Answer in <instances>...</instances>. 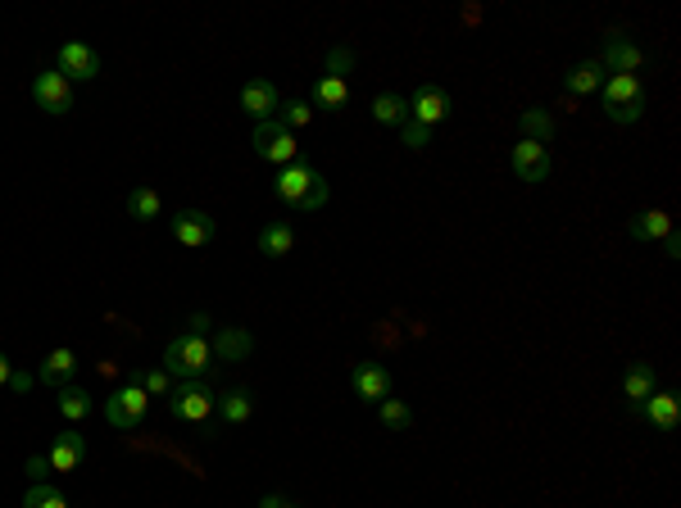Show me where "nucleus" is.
<instances>
[{
    "label": "nucleus",
    "mask_w": 681,
    "mask_h": 508,
    "mask_svg": "<svg viewBox=\"0 0 681 508\" xmlns=\"http://www.w3.org/2000/svg\"><path fill=\"white\" fill-rule=\"evenodd\" d=\"M205 327H209V318H196V323H191V332H182L178 341H168V350H164V372H168V377L200 381L218 363L214 341H209Z\"/></svg>",
    "instance_id": "obj_1"
},
{
    "label": "nucleus",
    "mask_w": 681,
    "mask_h": 508,
    "mask_svg": "<svg viewBox=\"0 0 681 508\" xmlns=\"http://www.w3.org/2000/svg\"><path fill=\"white\" fill-rule=\"evenodd\" d=\"M273 191H277V200H287L291 209H305V214L323 209L327 196H332L327 177L318 173L314 164H305V159H296V164L282 168V173H277V182H273Z\"/></svg>",
    "instance_id": "obj_2"
},
{
    "label": "nucleus",
    "mask_w": 681,
    "mask_h": 508,
    "mask_svg": "<svg viewBox=\"0 0 681 508\" xmlns=\"http://www.w3.org/2000/svg\"><path fill=\"white\" fill-rule=\"evenodd\" d=\"M218 404V391L205 386V381H173V391H168V413L178 422H205Z\"/></svg>",
    "instance_id": "obj_3"
},
{
    "label": "nucleus",
    "mask_w": 681,
    "mask_h": 508,
    "mask_svg": "<svg viewBox=\"0 0 681 508\" xmlns=\"http://www.w3.org/2000/svg\"><path fill=\"white\" fill-rule=\"evenodd\" d=\"M146 409H150V400L137 381H123L119 391H109V400H105L109 427H119V431H137L141 422H146Z\"/></svg>",
    "instance_id": "obj_4"
},
{
    "label": "nucleus",
    "mask_w": 681,
    "mask_h": 508,
    "mask_svg": "<svg viewBox=\"0 0 681 508\" xmlns=\"http://www.w3.org/2000/svg\"><path fill=\"white\" fill-rule=\"evenodd\" d=\"M255 155L259 159H268V164H277V168H287V164H296V155H300V146H296V137H291L287 127L282 123H255Z\"/></svg>",
    "instance_id": "obj_5"
},
{
    "label": "nucleus",
    "mask_w": 681,
    "mask_h": 508,
    "mask_svg": "<svg viewBox=\"0 0 681 508\" xmlns=\"http://www.w3.org/2000/svg\"><path fill=\"white\" fill-rule=\"evenodd\" d=\"M32 100H37V109H46V114H69L73 109V82L64 78L60 69H46L32 78Z\"/></svg>",
    "instance_id": "obj_6"
},
{
    "label": "nucleus",
    "mask_w": 681,
    "mask_h": 508,
    "mask_svg": "<svg viewBox=\"0 0 681 508\" xmlns=\"http://www.w3.org/2000/svg\"><path fill=\"white\" fill-rule=\"evenodd\" d=\"M350 386H355V395L364 404H382L395 395V377L386 363H355V372H350Z\"/></svg>",
    "instance_id": "obj_7"
},
{
    "label": "nucleus",
    "mask_w": 681,
    "mask_h": 508,
    "mask_svg": "<svg viewBox=\"0 0 681 508\" xmlns=\"http://www.w3.org/2000/svg\"><path fill=\"white\" fill-rule=\"evenodd\" d=\"M55 69H60L69 82H91V78H100V50L87 46V41H64Z\"/></svg>",
    "instance_id": "obj_8"
},
{
    "label": "nucleus",
    "mask_w": 681,
    "mask_h": 508,
    "mask_svg": "<svg viewBox=\"0 0 681 508\" xmlns=\"http://www.w3.org/2000/svg\"><path fill=\"white\" fill-rule=\"evenodd\" d=\"M604 96V114H613V109H627V105H650V96H645V82L636 78V73H609L600 87Z\"/></svg>",
    "instance_id": "obj_9"
},
{
    "label": "nucleus",
    "mask_w": 681,
    "mask_h": 508,
    "mask_svg": "<svg viewBox=\"0 0 681 508\" xmlns=\"http://www.w3.org/2000/svg\"><path fill=\"white\" fill-rule=\"evenodd\" d=\"M409 118H414V123H423V127L445 123V118H450V96H445L436 82H423V87L409 96Z\"/></svg>",
    "instance_id": "obj_10"
},
{
    "label": "nucleus",
    "mask_w": 681,
    "mask_h": 508,
    "mask_svg": "<svg viewBox=\"0 0 681 508\" xmlns=\"http://www.w3.org/2000/svg\"><path fill=\"white\" fill-rule=\"evenodd\" d=\"M168 227H173V236H178L182 245H191V250H205V245L214 241V232H218V223L205 214V209H182Z\"/></svg>",
    "instance_id": "obj_11"
},
{
    "label": "nucleus",
    "mask_w": 681,
    "mask_h": 508,
    "mask_svg": "<svg viewBox=\"0 0 681 508\" xmlns=\"http://www.w3.org/2000/svg\"><path fill=\"white\" fill-rule=\"evenodd\" d=\"M641 64H645V55H641L636 41H627L622 32H609V37H604V55H600L604 73H636Z\"/></svg>",
    "instance_id": "obj_12"
},
{
    "label": "nucleus",
    "mask_w": 681,
    "mask_h": 508,
    "mask_svg": "<svg viewBox=\"0 0 681 508\" xmlns=\"http://www.w3.org/2000/svg\"><path fill=\"white\" fill-rule=\"evenodd\" d=\"M82 459H87V436H78V431H60V436L46 445L50 472H73Z\"/></svg>",
    "instance_id": "obj_13"
},
{
    "label": "nucleus",
    "mask_w": 681,
    "mask_h": 508,
    "mask_svg": "<svg viewBox=\"0 0 681 508\" xmlns=\"http://www.w3.org/2000/svg\"><path fill=\"white\" fill-rule=\"evenodd\" d=\"M509 164H514V173L523 177V182H545V177H550V150L536 146V141H518V146L509 150Z\"/></svg>",
    "instance_id": "obj_14"
},
{
    "label": "nucleus",
    "mask_w": 681,
    "mask_h": 508,
    "mask_svg": "<svg viewBox=\"0 0 681 508\" xmlns=\"http://www.w3.org/2000/svg\"><path fill=\"white\" fill-rule=\"evenodd\" d=\"M277 105H282V96H277L273 82L255 78V82H246V87H241V109H246L255 123H268V118L277 114Z\"/></svg>",
    "instance_id": "obj_15"
},
{
    "label": "nucleus",
    "mask_w": 681,
    "mask_h": 508,
    "mask_svg": "<svg viewBox=\"0 0 681 508\" xmlns=\"http://www.w3.org/2000/svg\"><path fill=\"white\" fill-rule=\"evenodd\" d=\"M73 372H78V354L69 350V345H60V350H50L46 359H41V368H37V381L41 386H69L73 381Z\"/></svg>",
    "instance_id": "obj_16"
},
{
    "label": "nucleus",
    "mask_w": 681,
    "mask_h": 508,
    "mask_svg": "<svg viewBox=\"0 0 681 508\" xmlns=\"http://www.w3.org/2000/svg\"><path fill=\"white\" fill-rule=\"evenodd\" d=\"M641 418L650 422V427H659V431H677V422H681V400L672 391H654L650 400L641 404Z\"/></svg>",
    "instance_id": "obj_17"
},
{
    "label": "nucleus",
    "mask_w": 681,
    "mask_h": 508,
    "mask_svg": "<svg viewBox=\"0 0 681 508\" xmlns=\"http://www.w3.org/2000/svg\"><path fill=\"white\" fill-rule=\"evenodd\" d=\"M654 391H659V381H654V363H632L627 377H622V395L632 400V409H641Z\"/></svg>",
    "instance_id": "obj_18"
},
{
    "label": "nucleus",
    "mask_w": 681,
    "mask_h": 508,
    "mask_svg": "<svg viewBox=\"0 0 681 508\" xmlns=\"http://www.w3.org/2000/svg\"><path fill=\"white\" fill-rule=\"evenodd\" d=\"M214 341V354H218V363H237V359H246L250 350H255V341H250L241 327H218V336H209Z\"/></svg>",
    "instance_id": "obj_19"
},
{
    "label": "nucleus",
    "mask_w": 681,
    "mask_h": 508,
    "mask_svg": "<svg viewBox=\"0 0 681 508\" xmlns=\"http://www.w3.org/2000/svg\"><path fill=\"white\" fill-rule=\"evenodd\" d=\"M291 250H296L291 223H264V232H259V254H268V259H287Z\"/></svg>",
    "instance_id": "obj_20"
},
{
    "label": "nucleus",
    "mask_w": 681,
    "mask_h": 508,
    "mask_svg": "<svg viewBox=\"0 0 681 508\" xmlns=\"http://www.w3.org/2000/svg\"><path fill=\"white\" fill-rule=\"evenodd\" d=\"M214 409H218V418H223V422L241 427V422H250V413H255V395L237 386V391H223V395H218Z\"/></svg>",
    "instance_id": "obj_21"
},
{
    "label": "nucleus",
    "mask_w": 681,
    "mask_h": 508,
    "mask_svg": "<svg viewBox=\"0 0 681 508\" xmlns=\"http://www.w3.org/2000/svg\"><path fill=\"white\" fill-rule=\"evenodd\" d=\"M350 100V82L336 78V73H323V78L314 82V105L318 109H346Z\"/></svg>",
    "instance_id": "obj_22"
},
{
    "label": "nucleus",
    "mask_w": 681,
    "mask_h": 508,
    "mask_svg": "<svg viewBox=\"0 0 681 508\" xmlns=\"http://www.w3.org/2000/svg\"><path fill=\"white\" fill-rule=\"evenodd\" d=\"M627 232H632L636 241H663V236L672 232V214H663V209H650V214H636L632 223H627Z\"/></svg>",
    "instance_id": "obj_23"
},
{
    "label": "nucleus",
    "mask_w": 681,
    "mask_h": 508,
    "mask_svg": "<svg viewBox=\"0 0 681 508\" xmlns=\"http://www.w3.org/2000/svg\"><path fill=\"white\" fill-rule=\"evenodd\" d=\"M604 78H609V73L600 69V59H586V64H577V69L568 73V82H563V87L573 91V96H591V91L604 87Z\"/></svg>",
    "instance_id": "obj_24"
},
{
    "label": "nucleus",
    "mask_w": 681,
    "mask_h": 508,
    "mask_svg": "<svg viewBox=\"0 0 681 508\" xmlns=\"http://www.w3.org/2000/svg\"><path fill=\"white\" fill-rule=\"evenodd\" d=\"M373 118L382 127H405L409 123V100L395 96V91H382V96L373 100Z\"/></svg>",
    "instance_id": "obj_25"
},
{
    "label": "nucleus",
    "mask_w": 681,
    "mask_h": 508,
    "mask_svg": "<svg viewBox=\"0 0 681 508\" xmlns=\"http://www.w3.org/2000/svg\"><path fill=\"white\" fill-rule=\"evenodd\" d=\"M159 209H164V200H159L155 186H137L128 196V218H137V223H150V218H159Z\"/></svg>",
    "instance_id": "obj_26"
},
{
    "label": "nucleus",
    "mask_w": 681,
    "mask_h": 508,
    "mask_svg": "<svg viewBox=\"0 0 681 508\" xmlns=\"http://www.w3.org/2000/svg\"><path fill=\"white\" fill-rule=\"evenodd\" d=\"M91 409H96V400H91L82 386H73V381H69V386H60V413H64L69 422H82Z\"/></svg>",
    "instance_id": "obj_27"
},
{
    "label": "nucleus",
    "mask_w": 681,
    "mask_h": 508,
    "mask_svg": "<svg viewBox=\"0 0 681 508\" xmlns=\"http://www.w3.org/2000/svg\"><path fill=\"white\" fill-rule=\"evenodd\" d=\"M554 137V118L545 109H527L523 114V141H536V146H550Z\"/></svg>",
    "instance_id": "obj_28"
},
{
    "label": "nucleus",
    "mask_w": 681,
    "mask_h": 508,
    "mask_svg": "<svg viewBox=\"0 0 681 508\" xmlns=\"http://www.w3.org/2000/svg\"><path fill=\"white\" fill-rule=\"evenodd\" d=\"M309 118H314V105H309V100H282L277 114H273V123H282L287 132H296V127L309 123Z\"/></svg>",
    "instance_id": "obj_29"
},
{
    "label": "nucleus",
    "mask_w": 681,
    "mask_h": 508,
    "mask_svg": "<svg viewBox=\"0 0 681 508\" xmlns=\"http://www.w3.org/2000/svg\"><path fill=\"white\" fill-rule=\"evenodd\" d=\"M23 508H69V499H64V490L50 486V481H37V486L23 495Z\"/></svg>",
    "instance_id": "obj_30"
},
{
    "label": "nucleus",
    "mask_w": 681,
    "mask_h": 508,
    "mask_svg": "<svg viewBox=\"0 0 681 508\" xmlns=\"http://www.w3.org/2000/svg\"><path fill=\"white\" fill-rule=\"evenodd\" d=\"M377 413H382V427H391V431H405L409 422H414V409H409L405 400H395V395L377 404Z\"/></svg>",
    "instance_id": "obj_31"
},
{
    "label": "nucleus",
    "mask_w": 681,
    "mask_h": 508,
    "mask_svg": "<svg viewBox=\"0 0 681 508\" xmlns=\"http://www.w3.org/2000/svg\"><path fill=\"white\" fill-rule=\"evenodd\" d=\"M132 381H137V386H141V391H146V395H168V391H173V377H168L164 368L137 372V377H132Z\"/></svg>",
    "instance_id": "obj_32"
},
{
    "label": "nucleus",
    "mask_w": 681,
    "mask_h": 508,
    "mask_svg": "<svg viewBox=\"0 0 681 508\" xmlns=\"http://www.w3.org/2000/svg\"><path fill=\"white\" fill-rule=\"evenodd\" d=\"M400 137H405L409 150H423L427 141H432V127H423V123H414V118H409V123L400 127Z\"/></svg>",
    "instance_id": "obj_33"
},
{
    "label": "nucleus",
    "mask_w": 681,
    "mask_h": 508,
    "mask_svg": "<svg viewBox=\"0 0 681 508\" xmlns=\"http://www.w3.org/2000/svg\"><path fill=\"white\" fill-rule=\"evenodd\" d=\"M350 64H355V55H350L346 46H341V50H332V55H327V73H336V78H346V73H350Z\"/></svg>",
    "instance_id": "obj_34"
},
{
    "label": "nucleus",
    "mask_w": 681,
    "mask_h": 508,
    "mask_svg": "<svg viewBox=\"0 0 681 508\" xmlns=\"http://www.w3.org/2000/svg\"><path fill=\"white\" fill-rule=\"evenodd\" d=\"M28 477H32V486L50 477V463H46V454H32V459H28Z\"/></svg>",
    "instance_id": "obj_35"
},
{
    "label": "nucleus",
    "mask_w": 681,
    "mask_h": 508,
    "mask_svg": "<svg viewBox=\"0 0 681 508\" xmlns=\"http://www.w3.org/2000/svg\"><path fill=\"white\" fill-rule=\"evenodd\" d=\"M663 250H668V259H681V236L668 232V236H663Z\"/></svg>",
    "instance_id": "obj_36"
},
{
    "label": "nucleus",
    "mask_w": 681,
    "mask_h": 508,
    "mask_svg": "<svg viewBox=\"0 0 681 508\" xmlns=\"http://www.w3.org/2000/svg\"><path fill=\"white\" fill-rule=\"evenodd\" d=\"M10 391H32V377H28V372H14V377H10Z\"/></svg>",
    "instance_id": "obj_37"
},
{
    "label": "nucleus",
    "mask_w": 681,
    "mask_h": 508,
    "mask_svg": "<svg viewBox=\"0 0 681 508\" xmlns=\"http://www.w3.org/2000/svg\"><path fill=\"white\" fill-rule=\"evenodd\" d=\"M10 377H14V363L0 354V386H10Z\"/></svg>",
    "instance_id": "obj_38"
},
{
    "label": "nucleus",
    "mask_w": 681,
    "mask_h": 508,
    "mask_svg": "<svg viewBox=\"0 0 681 508\" xmlns=\"http://www.w3.org/2000/svg\"><path fill=\"white\" fill-rule=\"evenodd\" d=\"M259 508H282V499H277V495H268V499H264V504H259Z\"/></svg>",
    "instance_id": "obj_39"
},
{
    "label": "nucleus",
    "mask_w": 681,
    "mask_h": 508,
    "mask_svg": "<svg viewBox=\"0 0 681 508\" xmlns=\"http://www.w3.org/2000/svg\"><path fill=\"white\" fill-rule=\"evenodd\" d=\"M282 508H300V504H287V499H282Z\"/></svg>",
    "instance_id": "obj_40"
}]
</instances>
